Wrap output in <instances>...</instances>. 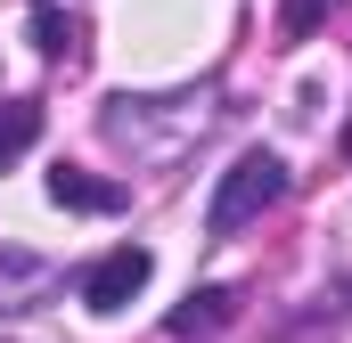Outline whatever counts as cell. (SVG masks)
<instances>
[{
    "instance_id": "1",
    "label": "cell",
    "mask_w": 352,
    "mask_h": 343,
    "mask_svg": "<svg viewBox=\"0 0 352 343\" xmlns=\"http://www.w3.org/2000/svg\"><path fill=\"white\" fill-rule=\"evenodd\" d=\"M278 196H287V164H278L270 147H246L238 164L221 172V188H213V204H205V229H213V237H238L246 221H263Z\"/></svg>"
},
{
    "instance_id": "2",
    "label": "cell",
    "mask_w": 352,
    "mask_h": 343,
    "mask_svg": "<svg viewBox=\"0 0 352 343\" xmlns=\"http://www.w3.org/2000/svg\"><path fill=\"white\" fill-rule=\"evenodd\" d=\"M148 270H156V254H148V246H115V254L82 278V303H90V311H123V303L148 286Z\"/></svg>"
},
{
    "instance_id": "3",
    "label": "cell",
    "mask_w": 352,
    "mask_h": 343,
    "mask_svg": "<svg viewBox=\"0 0 352 343\" xmlns=\"http://www.w3.org/2000/svg\"><path fill=\"white\" fill-rule=\"evenodd\" d=\"M50 204H66V213H123V188L115 180H90L82 164H58L50 172Z\"/></svg>"
},
{
    "instance_id": "4",
    "label": "cell",
    "mask_w": 352,
    "mask_h": 343,
    "mask_svg": "<svg viewBox=\"0 0 352 343\" xmlns=\"http://www.w3.org/2000/svg\"><path fill=\"white\" fill-rule=\"evenodd\" d=\"M230 311H238V294L230 286H205V294H188L173 311V335H213V327H230Z\"/></svg>"
},
{
    "instance_id": "5",
    "label": "cell",
    "mask_w": 352,
    "mask_h": 343,
    "mask_svg": "<svg viewBox=\"0 0 352 343\" xmlns=\"http://www.w3.org/2000/svg\"><path fill=\"white\" fill-rule=\"evenodd\" d=\"M33 139H41V106L33 98H0V172L16 164Z\"/></svg>"
},
{
    "instance_id": "6",
    "label": "cell",
    "mask_w": 352,
    "mask_h": 343,
    "mask_svg": "<svg viewBox=\"0 0 352 343\" xmlns=\"http://www.w3.org/2000/svg\"><path fill=\"white\" fill-rule=\"evenodd\" d=\"M33 41H41L50 58H74V49H82V25H74V16H58L50 0H33Z\"/></svg>"
},
{
    "instance_id": "7",
    "label": "cell",
    "mask_w": 352,
    "mask_h": 343,
    "mask_svg": "<svg viewBox=\"0 0 352 343\" xmlns=\"http://www.w3.org/2000/svg\"><path fill=\"white\" fill-rule=\"evenodd\" d=\"M328 8H336V0H287V41L311 33V16H328Z\"/></svg>"
},
{
    "instance_id": "8",
    "label": "cell",
    "mask_w": 352,
    "mask_h": 343,
    "mask_svg": "<svg viewBox=\"0 0 352 343\" xmlns=\"http://www.w3.org/2000/svg\"><path fill=\"white\" fill-rule=\"evenodd\" d=\"M344 147H352V123H344Z\"/></svg>"
}]
</instances>
